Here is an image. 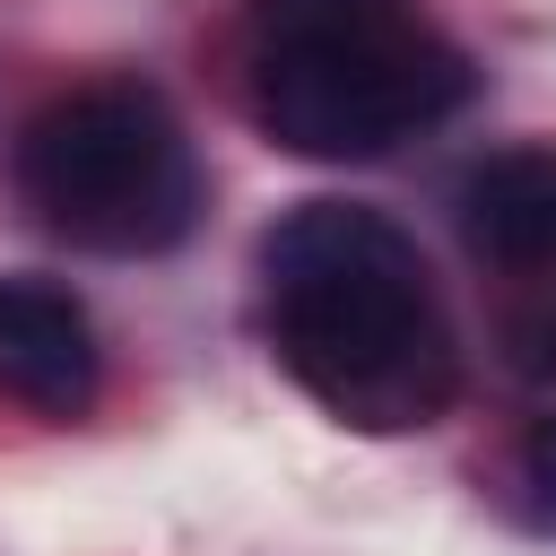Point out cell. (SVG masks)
Instances as JSON below:
<instances>
[{
  "mask_svg": "<svg viewBox=\"0 0 556 556\" xmlns=\"http://www.w3.org/2000/svg\"><path fill=\"white\" fill-rule=\"evenodd\" d=\"M261 321L313 408L417 434L460 400V339L417 235L365 200H304L261 235Z\"/></svg>",
  "mask_w": 556,
  "mask_h": 556,
  "instance_id": "cell-1",
  "label": "cell"
},
{
  "mask_svg": "<svg viewBox=\"0 0 556 556\" xmlns=\"http://www.w3.org/2000/svg\"><path fill=\"white\" fill-rule=\"evenodd\" d=\"M235 70L269 148L313 165L391 156L400 139L452 122L478 87L426 0H243Z\"/></svg>",
  "mask_w": 556,
  "mask_h": 556,
  "instance_id": "cell-2",
  "label": "cell"
},
{
  "mask_svg": "<svg viewBox=\"0 0 556 556\" xmlns=\"http://www.w3.org/2000/svg\"><path fill=\"white\" fill-rule=\"evenodd\" d=\"M9 182L43 235L113 261L174 252L200 226V156L174 104L139 78H87L43 113H26Z\"/></svg>",
  "mask_w": 556,
  "mask_h": 556,
  "instance_id": "cell-3",
  "label": "cell"
},
{
  "mask_svg": "<svg viewBox=\"0 0 556 556\" xmlns=\"http://www.w3.org/2000/svg\"><path fill=\"white\" fill-rule=\"evenodd\" d=\"M104 382L96 321L52 278H0V391L35 417H87Z\"/></svg>",
  "mask_w": 556,
  "mask_h": 556,
  "instance_id": "cell-4",
  "label": "cell"
},
{
  "mask_svg": "<svg viewBox=\"0 0 556 556\" xmlns=\"http://www.w3.org/2000/svg\"><path fill=\"white\" fill-rule=\"evenodd\" d=\"M469 252L504 269H556V148H504L460 182Z\"/></svg>",
  "mask_w": 556,
  "mask_h": 556,
  "instance_id": "cell-5",
  "label": "cell"
},
{
  "mask_svg": "<svg viewBox=\"0 0 556 556\" xmlns=\"http://www.w3.org/2000/svg\"><path fill=\"white\" fill-rule=\"evenodd\" d=\"M513 365L556 391V304H530V313L513 321Z\"/></svg>",
  "mask_w": 556,
  "mask_h": 556,
  "instance_id": "cell-6",
  "label": "cell"
},
{
  "mask_svg": "<svg viewBox=\"0 0 556 556\" xmlns=\"http://www.w3.org/2000/svg\"><path fill=\"white\" fill-rule=\"evenodd\" d=\"M521 486H530L539 521H556V426H539V434L521 443Z\"/></svg>",
  "mask_w": 556,
  "mask_h": 556,
  "instance_id": "cell-7",
  "label": "cell"
}]
</instances>
